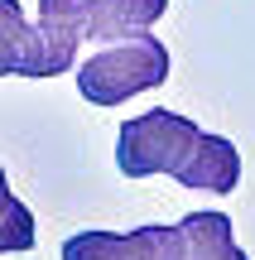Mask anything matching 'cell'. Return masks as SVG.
Instances as JSON below:
<instances>
[{
    "instance_id": "cell-1",
    "label": "cell",
    "mask_w": 255,
    "mask_h": 260,
    "mask_svg": "<svg viewBox=\"0 0 255 260\" xmlns=\"http://www.w3.org/2000/svg\"><path fill=\"white\" fill-rule=\"evenodd\" d=\"M164 82H169V48L150 29L101 44L77 68V92L92 106H121L130 96L150 92V87H164Z\"/></svg>"
},
{
    "instance_id": "cell-2",
    "label": "cell",
    "mask_w": 255,
    "mask_h": 260,
    "mask_svg": "<svg viewBox=\"0 0 255 260\" xmlns=\"http://www.w3.org/2000/svg\"><path fill=\"white\" fill-rule=\"evenodd\" d=\"M202 125L193 116H178L169 106H154L144 116H130L116 135V164L125 178H150V174H169L178 178L183 164L198 149Z\"/></svg>"
},
{
    "instance_id": "cell-3",
    "label": "cell",
    "mask_w": 255,
    "mask_h": 260,
    "mask_svg": "<svg viewBox=\"0 0 255 260\" xmlns=\"http://www.w3.org/2000/svg\"><path fill=\"white\" fill-rule=\"evenodd\" d=\"M63 260H183L178 226H135V232H72Z\"/></svg>"
},
{
    "instance_id": "cell-4",
    "label": "cell",
    "mask_w": 255,
    "mask_h": 260,
    "mask_svg": "<svg viewBox=\"0 0 255 260\" xmlns=\"http://www.w3.org/2000/svg\"><path fill=\"white\" fill-rule=\"evenodd\" d=\"M39 48H44V77H58L77 63L87 39V0H39Z\"/></svg>"
},
{
    "instance_id": "cell-5",
    "label": "cell",
    "mask_w": 255,
    "mask_h": 260,
    "mask_svg": "<svg viewBox=\"0 0 255 260\" xmlns=\"http://www.w3.org/2000/svg\"><path fill=\"white\" fill-rule=\"evenodd\" d=\"M178 183L183 188H198V193H231V188L241 183V154H236V145H231L227 135H207V130H202L193 159L183 164V174H178Z\"/></svg>"
},
{
    "instance_id": "cell-6",
    "label": "cell",
    "mask_w": 255,
    "mask_h": 260,
    "mask_svg": "<svg viewBox=\"0 0 255 260\" xmlns=\"http://www.w3.org/2000/svg\"><path fill=\"white\" fill-rule=\"evenodd\" d=\"M44 77L39 29L24 19L19 0H0V77Z\"/></svg>"
},
{
    "instance_id": "cell-7",
    "label": "cell",
    "mask_w": 255,
    "mask_h": 260,
    "mask_svg": "<svg viewBox=\"0 0 255 260\" xmlns=\"http://www.w3.org/2000/svg\"><path fill=\"white\" fill-rule=\"evenodd\" d=\"M169 10V0H87V39L111 44V39L140 34Z\"/></svg>"
},
{
    "instance_id": "cell-8",
    "label": "cell",
    "mask_w": 255,
    "mask_h": 260,
    "mask_svg": "<svg viewBox=\"0 0 255 260\" xmlns=\"http://www.w3.org/2000/svg\"><path fill=\"white\" fill-rule=\"evenodd\" d=\"M178 236H183V260H250L231 236L227 212H188L178 222Z\"/></svg>"
},
{
    "instance_id": "cell-9",
    "label": "cell",
    "mask_w": 255,
    "mask_h": 260,
    "mask_svg": "<svg viewBox=\"0 0 255 260\" xmlns=\"http://www.w3.org/2000/svg\"><path fill=\"white\" fill-rule=\"evenodd\" d=\"M0 251H34V212L10 193L5 169H0Z\"/></svg>"
}]
</instances>
